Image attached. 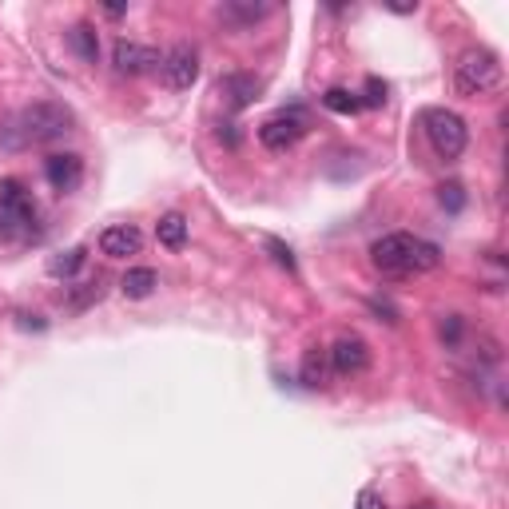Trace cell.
Wrapping results in <instances>:
<instances>
[{"mask_svg": "<svg viewBox=\"0 0 509 509\" xmlns=\"http://www.w3.org/2000/svg\"><path fill=\"white\" fill-rule=\"evenodd\" d=\"M72 132V112L64 104L40 100L25 107L16 120H8L0 127V144L5 148H32V144H56Z\"/></svg>", "mask_w": 509, "mask_h": 509, "instance_id": "1", "label": "cell"}, {"mask_svg": "<svg viewBox=\"0 0 509 509\" xmlns=\"http://www.w3.org/2000/svg\"><path fill=\"white\" fill-rule=\"evenodd\" d=\"M371 259L382 275H426V270H434L442 263V251L434 243L418 239V235L394 231L371 247Z\"/></svg>", "mask_w": 509, "mask_h": 509, "instance_id": "2", "label": "cell"}, {"mask_svg": "<svg viewBox=\"0 0 509 509\" xmlns=\"http://www.w3.org/2000/svg\"><path fill=\"white\" fill-rule=\"evenodd\" d=\"M505 68L497 60V52L490 48H465L458 64H453V88L462 96H490L502 88Z\"/></svg>", "mask_w": 509, "mask_h": 509, "instance_id": "3", "label": "cell"}, {"mask_svg": "<svg viewBox=\"0 0 509 509\" xmlns=\"http://www.w3.org/2000/svg\"><path fill=\"white\" fill-rule=\"evenodd\" d=\"M422 132H426L438 159H458L465 144H470V127H465V120L458 112H450V107H426V112H422Z\"/></svg>", "mask_w": 509, "mask_h": 509, "instance_id": "4", "label": "cell"}, {"mask_svg": "<svg viewBox=\"0 0 509 509\" xmlns=\"http://www.w3.org/2000/svg\"><path fill=\"white\" fill-rule=\"evenodd\" d=\"M36 223V208H32L28 191L20 179H0V235L5 239H25Z\"/></svg>", "mask_w": 509, "mask_h": 509, "instance_id": "5", "label": "cell"}, {"mask_svg": "<svg viewBox=\"0 0 509 509\" xmlns=\"http://www.w3.org/2000/svg\"><path fill=\"white\" fill-rule=\"evenodd\" d=\"M159 80H164L171 92H188L191 84L199 80V52L191 45H171L164 56H159Z\"/></svg>", "mask_w": 509, "mask_h": 509, "instance_id": "6", "label": "cell"}, {"mask_svg": "<svg viewBox=\"0 0 509 509\" xmlns=\"http://www.w3.org/2000/svg\"><path fill=\"white\" fill-rule=\"evenodd\" d=\"M302 136H307V120H302V112H279V116H270V120L259 127V144H263L267 151H290Z\"/></svg>", "mask_w": 509, "mask_h": 509, "instance_id": "7", "label": "cell"}, {"mask_svg": "<svg viewBox=\"0 0 509 509\" xmlns=\"http://www.w3.org/2000/svg\"><path fill=\"white\" fill-rule=\"evenodd\" d=\"M327 354H331L334 374H362L366 366H371V351H366V342L359 339V334H342Z\"/></svg>", "mask_w": 509, "mask_h": 509, "instance_id": "8", "label": "cell"}, {"mask_svg": "<svg viewBox=\"0 0 509 509\" xmlns=\"http://www.w3.org/2000/svg\"><path fill=\"white\" fill-rule=\"evenodd\" d=\"M112 64H116V72L120 76H144V72H151L159 64V52L136 45V40H116Z\"/></svg>", "mask_w": 509, "mask_h": 509, "instance_id": "9", "label": "cell"}, {"mask_svg": "<svg viewBox=\"0 0 509 509\" xmlns=\"http://www.w3.org/2000/svg\"><path fill=\"white\" fill-rule=\"evenodd\" d=\"M45 179L56 188L60 195L76 191L84 183V159L76 151H64V156H48L45 159Z\"/></svg>", "mask_w": 509, "mask_h": 509, "instance_id": "10", "label": "cell"}, {"mask_svg": "<svg viewBox=\"0 0 509 509\" xmlns=\"http://www.w3.org/2000/svg\"><path fill=\"white\" fill-rule=\"evenodd\" d=\"M139 247H144V235H139V227H132V223H116V227H107V231L100 235V251L107 259L139 255Z\"/></svg>", "mask_w": 509, "mask_h": 509, "instance_id": "11", "label": "cell"}, {"mask_svg": "<svg viewBox=\"0 0 509 509\" xmlns=\"http://www.w3.org/2000/svg\"><path fill=\"white\" fill-rule=\"evenodd\" d=\"M267 13H270V5H263V0H227V5H219V20L231 28H251Z\"/></svg>", "mask_w": 509, "mask_h": 509, "instance_id": "12", "label": "cell"}, {"mask_svg": "<svg viewBox=\"0 0 509 509\" xmlns=\"http://www.w3.org/2000/svg\"><path fill=\"white\" fill-rule=\"evenodd\" d=\"M219 92H223V100L231 104L235 112H243V107H251V104H255L259 80H255V76H247V72H231V76H223Z\"/></svg>", "mask_w": 509, "mask_h": 509, "instance_id": "13", "label": "cell"}, {"mask_svg": "<svg viewBox=\"0 0 509 509\" xmlns=\"http://www.w3.org/2000/svg\"><path fill=\"white\" fill-rule=\"evenodd\" d=\"M156 239H159V247H168V251H183V247H188V219H183L179 211L159 215Z\"/></svg>", "mask_w": 509, "mask_h": 509, "instance_id": "14", "label": "cell"}, {"mask_svg": "<svg viewBox=\"0 0 509 509\" xmlns=\"http://www.w3.org/2000/svg\"><path fill=\"white\" fill-rule=\"evenodd\" d=\"M68 45H72V52H76V56H80L84 64H96V60H100V36H96V25H88V20L72 25Z\"/></svg>", "mask_w": 509, "mask_h": 509, "instance_id": "15", "label": "cell"}, {"mask_svg": "<svg viewBox=\"0 0 509 509\" xmlns=\"http://www.w3.org/2000/svg\"><path fill=\"white\" fill-rule=\"evenodd\" d=\"M156 287H159V275L151 267H127L120 279V290L127 299H148V295H156Z\"/></svg>", "mask_w": 509, "mask_h": 509, "instance_id": "16", "label": "cell"}, {"mask_svg": "<svg viewBox=\"0 0 509 509\" xmlns=\"http://www.w3.org/2000/svg\"><path fill=\"white\" fill-rule=\"evenodd\" d=\"M84 263H88V251H84V247H72V251H60V255L48 259V275L52 279H72Z\"/></svg>", "mask_w": 509, "mask_h": 509, "instance_id": "17", "label": "cell"}, {"mask_svg": "<svg viewBox=\"0 0 509 509\" xmlns=\"http://www.w3.org/2000/svg\"><path fill=\"white\" fill-rule=\"evenodd\" d=\"M322 104H327V112H334V116H354V112H362L359 92H351V88H331L327 96H322Z\"/></svg>", "mask_w": 509, "mask_h": 509, "instance_id": "18", "label": "cell"}, {"mask_svg": "<svg viewBox=\"0 0 509 509\" xmlns=\"http://www.w3.org/2000/svg\"><path fill=\"white\" fill-rule=\"evenodd\" d=\"M100 295H104L100 279H92V283H80V287H72V290H68V310H88L92 302H100Z\"/></svg>", "mask_w": 509, "mask_h": 509, "instance_id": "19", "label": "cell"}, {"mask_svg": "<svg viewBox=\"0 0 509 509\" xmlns=\"http://www.w3.org/2000/svg\"><path fill=\"white\" fill-rule=\"evenodd\" d=\"M302 382H307V386H322V382H327V366H322L319 351H310L307 359H302Z\"/></svg>", "mask_w": 509, "mask_h": 509, "instance_id": "20", "label": "cell"}, {"mask_svg": "<svg viewBox=\"0 0 509 509\" xmlns=\"http://www.w3.org/2000/svg\"><path fill=\"white\" fill-rule=\"evenodd\" d=\"M359 100H362V107H382L386 104V84L378 80V76H371V80H366V88L359 92Z\"/></svg>", "mask_w": 509, "mask_h": 509, "instance_id": "21", "label": "cell"}, {"mask_svg": "<svg viewBox=\"0 0 509 509\" xmlns=\"http://www.w3.org/2000/svg\"><path fill=\"white\" fill-rule=\"evenodd\" d=\"M438 199H442V208H446V211H462V208H465L462 183H442V188H438Z\"/></svg>", "mask_w": 509, "mask_h": 509, "instance_id": "22", "label": "cell"}, {"mask_svg": "<svg viewBox=\"0 0 509 509\" xmlns=\"http://www.w3.org/2000/svg\"><path fill=\"white\" fill-rule=\"evenodd\" d=\"M438 334H442V342H458L462 339V319L458 315H446V319H442V327H438Z\"/></svg>", "mask_w": 509, "mask_h": 509, "instance_id": "23", "label": "cell"}, {"mask_svg": "<svg viewBox=\"0 0 509 509\" xmlns=\"http://www.w3.org/2000/svg\"><path fill=\"white\" fill-rule=\"evenodd\" d=\"M267 247H270V255H275V259H279V263H283L287 270H295V259H290V247H283L279 239H270Z\"/></svg>", "mask_w": 509, "mask_h": 509, "instance_id": "24", "label": "cell"}, {"mask_svg": "<svg viewBox=\"0 0 509 509\" xmlns=\"http://www.w3.org/2000/svg\"><path fill=\"white\" fill-rule=\"evenodd\" d=\"M354 509H386V505H382V497H378L374 490H362L359 494V505H354Z\"/></svg>", "mask_w": 509, "mask_h": 509, "instance_id": "25", "label": "cell"}, {"mask_svg": "<svg viewBox=\"0 0 509 509\" xmlns=\"http://www.w3.org/2000/svg\"><path fill=\"white\" fill-rule=\"evenodd\" d=\"M418 5H390V13H398V16H406V13H414Z\"/></svg>", "mask_w": 509, "mask_h": 509, "instance_id": "26", "label": "cell"}, {"mask_svg": "<svg viewBox=\"0 0 509 509\" xmlns=\"http://www.w3.org/2000/svg\"><path fill=\"white\" fill-rule=\"evenodd\" d=\"M414 509H438V505H430V502H422V505H414Z\"/></svg>", "mask_w": 509, "mask_h": 509, "instance_id": "27", "label": "cell"}]
</instances>
